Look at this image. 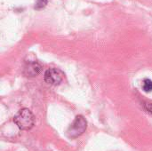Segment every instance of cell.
Masks as SVG:
<instances>
[{"label": "cell", "instance_id": "1", "mask_svg": "<svg viewBox=\"0 0 152 151\" xmlns=\"http://www.w3.org/2000/svg\"><path fill=\"white\" fill-rule=\"evenodd\" d=\"M13 121L20 130L28 131L34 126L35 117L29 109H22L15 115Z\"/></svg>", "mask_w": 152, "mask_h": 151}, {"label": "cell", "instance_id": "5", "mask_svg": "<svg viewBox=\"0 0 152 151\" xmlns=\"http://www.w3.org/2000/svg\"><path fill=\"white\" fill-rule=\"evenodd\" d=\"M142 89L144 90V92L149 93L152 91V81L150 79H144L143 83H142Z\"/></svg>", "mask_w": 152, "mask_h": 151}, {"label": "cell", "instance_id": "3", "mask_svg": "<svg viewBox=\"0 0 152 151\" xmlns=\"http://www.w3.org/2000/svg\"><path fill=\"white\" fill-rule=\"evenodd\" d=\"M64 74L58 69H49L45 73V81L52 85H58L63 80Z\"/></svg>", "mask_w": 152, "mask_h": 151}, {"label": "cell", "instance_id": "7", "mask_svg": "<svg viewBox=\"0 0 152 151\" xmlns=\"http://www.w3.org/2000/svg\"><path fill=\"white\" fill-rule=\"evenodd\" d=\"M145 109L152 114V102H147L145 103Z\"/></svg>", "mask_w": 152, "mask_h": 151}, {"label": "cell", "instance_id": "2", "mask_svg": "<svg viewBox=\"0 0 152 151\" xmlns=\"http://www.w3.org/2000/svg\"><path fill=\"white\" fill-rule=\"evenodd\" d=\"M86 120L82 116L76 117L73 123L69 125L67 134L69 138H77L81 135L86 129Z\"/></svg>", "mask_w": 152, "mask_h": 151}, {"label": "cell", "instance_id": "6", "mask_svg": "<svg viewBox=\"0 0 152 151\" xmlns=\"http://www.w3.org/2000/svg\"><path fill=\"white\" fill-rule=\"evenodd\" d=\"M47 3V0H37V4H36V8L37 9H40V8H43Z\"/></svg>", "mask_w": 152, "mask_h": 151}, {"label": "cell", "instance_id": "4", "mask_svg": "<svg viewBox=\"0 0 152 151\" xmlns=\"http://www.w3.org/2000/svg\"><path fill=\"white\" fill-rule=\"evenodd\" d=\"M41 69L40 65L37 62H28L24 68V74L27 77H36L39 74Z\"/></svg>", "mask_w": 152, "mask_h": 151}]
</instances>
